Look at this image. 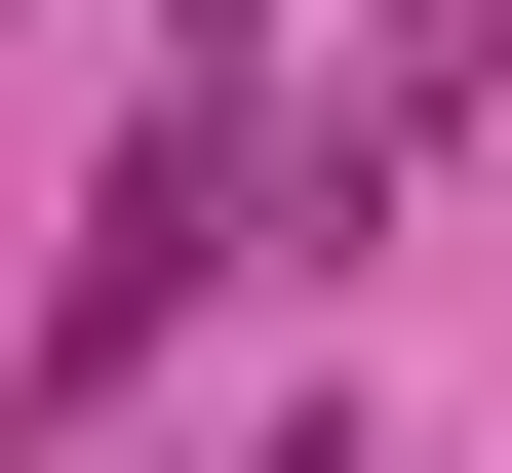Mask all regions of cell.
Returning a JSON list of instances; mask_svg holds the SVG:
<instances>
[{"mask_svg":"<svg viewBox=\"0 0 512 473\" xmlns=\"http://www.w3.org/2000/svg\"><path fill=\"white\" fill-rule=\"evenodd\" d=\"M197 276H316V158H276V119H237V79H158V119H119V158H79V276H40V434H79V395H119V355L197 316Z\"/></svg>","mask_w":512,"mask_h":473,"instance_id":"obj_1","label":"cell"},{"mask_svg":"<svg viewBox=\"0 0 512 473\" xmlns=\"http://www.w3.org/2000/svg\"><path fill=\"white\" fill-rule=\"evenodd\" d=\"M276 473H355V434H276Z\"/></svg>","mask_w":512,"mask_h":473,"instance_id":"obj_2","label":"cell"}]
</instances>
